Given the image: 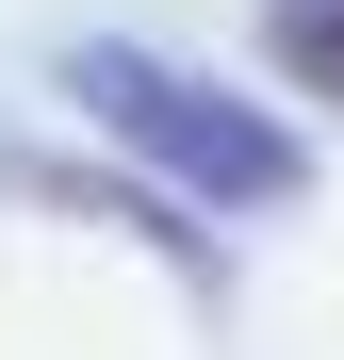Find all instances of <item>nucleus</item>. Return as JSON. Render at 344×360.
<instances>
[{
  "instance_id": "obj_1",
  "label": "nucleus",
  "mask_w": 344,
  "mask_h": 360,
  "mask_svg": "<svg viewBox=\"0 0 344 360\" xmlns=\"http://www.w3.org/2000/svg\"><path fill=\"white\" fill-rule=\"evenodd\" d=\"M66 98H82L148 180H181V197H213V213H279V197L312 180L295 131H279L262 98H229V82H197V66H164V49L82 33V49H66Z\"/></svg>"
},
{
  "instance_id": "obj_2",
  "label": "nucleus",
  "mask_w": 344,
  "mask_h": 360,
  "mask_svg": "<svg viewBox=\"0 0 344 360\" xmlns=\"http://www.w3.org/2000/svg\"><path fill=\"white\" fill-rule=\"evenodd\" d=\"M262 49H279V82L344 98V0H262Z\"/></svg>"
}]
</instances>
